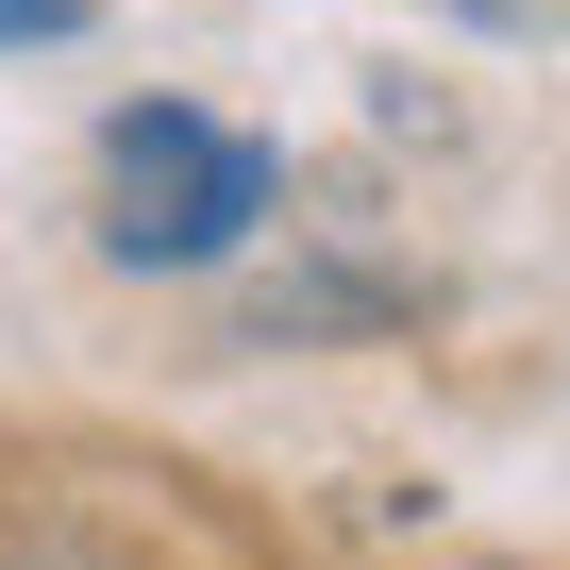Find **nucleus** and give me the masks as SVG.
Returning <instances> with one entry per match:
<instances>
[{"instance_id": "f257e3e1", "label": "nucleus", "mask_w": 570, "mask_h": 570, "mask_svg": "<svg viewBox=\"0 0 570 570\" xmlns=\"http://www.w3.org/2000/svg\"><path fill=\"white\" fill-rule=\"evenodd\" d=\"M285 218V151L202 101H118L101 135V252L118 268H235Z\"/></svg>"}, {"instance_id": "f03ea898", "label": "nucleus", "mask_w": 570, "mask_h": 570, "mask_svg": "<svg viewBox=\"0 0 570 570\" xmlns=\"http://www.w3.org/2000/svg\"><path fill=\"white\" fill-rule=\"evenodd\" d=\"M85 18H101V0H0V51H68Z\"/></svg>"}]
</instances>
